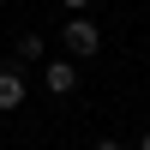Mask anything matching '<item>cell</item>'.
Listing matches in <instances>:
<instances>
[{
  "label": "cell",
  "mask_w": 150,
  "mask_h": 150,
  "mask_svg": "<svg viewBox=\"0 0 150 150\" xmlns=\"http://www.w3.org/2000/svg\"><path fill=\"white\" fill-rule=\"evenodd\" d=\"M60 36H66V48H72L78 60H90L96 48H102V30H96V24L84 18V12H72V18H66V30H60Z\"/></svg>",
  "instance_id": "6da1fadb"
},
{
  "label": "cell",
  "mask_w": 150,
  "mask_h": 150,
  "mask_svg": "<svg viewBox=\"0 0 150 150\" xmlns=\"http://www.w3.org/2000/svg\"><path fill=\"white\" fill-rule=\"evenodd\" d=\"M24 108V72L18 66H0V114Z\"/></svg>",
  "instance_id": "7a4b0ae2"
},
{
  "label": "cell",
  "mask_w": 150,
  "mask_h": 150,
  "mask_svg": "<svg viewBox=\"0 0 150 150\" xmlns=\"http://www.w3.org/2000/svg\"><path fill=\"white\" fill-rule=\"evenodd\" d=\"M48 90H54V96H72V90H78V66H72V60H48Z\"/></svg>",
  "instance_id": "3957f363"
},
{
  "label": "cell",
  "mask_w": 150,
  "mask_h": 150,
  "mask_svg": "<svg viewBox=\"0 0 150 150\" xmlns=\"http://www.w3.org/2000/svg\"><path fill=\"white\" fill-rule=\"evenodd\" d=\"M18 60H42V36L36 30H18Z\"/></svg>",
  "instance_id": "277c9868"
},
{
  "label": "cell",
  "mask_w": 150,
  "mask_h": 150,
  "mask_svg": "<svg viewBox=\"0 0 150 150\" xmlns=\"http://www.w3.org/2000/svg\"><path fill=\"white\" fill-rule=\"evenodd\" d=\"M90 150H126V144H120V138H96Z\"/></svg>",
  "instance_id": "5b68a950"
},
{
  "label": "cell",
  "mask_w": 150,
  "mask_h": 150,
  "mask_svg": "<svg viewBox=\"0 0 150 150\" xmlns=\"http://www.w3.org/2000/svg\"><path fill=\"white\" fill-rule=\"evenodd\" d=\"M66 6H72V12H84V6H90V0H66Z\"/></svg>",
  "instance_id": "8992f818"
},
{
  "label": "cell",
  "mask_w": 150,
  "mask_h": 150,
  "mask_svg": "<svg viewBox=\"0 0 150 150\" xmlns=\"http://www.w3.org/2000/svg\"><path fill=\"white\" fill-rule=\"evenodd\" d=\"M138 150H150V132H144V138H138Z\"/></svg>",
  "instance_id": "52a82bcc"
}]
</instances>
